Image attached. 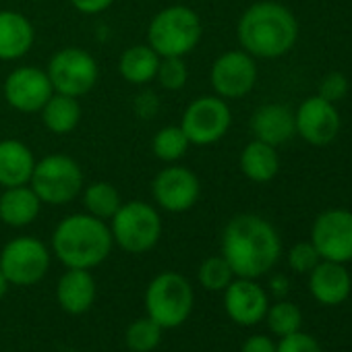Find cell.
<instances>
[{"instance_id":"cell-25","label":"cell","mask_w":352,"mask_h":352,"mask_svg":"<svg viewBox=\"0 0 352 352\" xmlns=\"http://www.w3.org/2000/svg\"><path fill=\"white\" fill-rule=\"evenodd\" d=\"M40 112L44 126L54 135H67L75 131L81 120V104L77 102V98L56 91L50 96V100L44 104Z\"/></svg>"},{"instance_id":"cell-30","label":"cell","mask_w":352,"mask_h":352,"mask_svg":"<svg viewBox=\"0 0 352 352\" xmlns=\"http://www.w3.org/2000/svg\"><path fill=\"white\" fill-rule=\"evenodd\" d=\"M197 278H199V284L206 290L224 292L226 286L234 280V272H232V267L228 265V261L222 255H214V257H208L199 265Z\"/></svg>"},{"instance_id":"cell-17","label":"cell","mask_w":352,"mask_h":352,"mask_svg":"<svg viewBox=\"0 0 352 352\" xmlns=\"http://www.w3.org/2000/svg\"><path fill=\"white\" fill-rule=\"evenodd\" d=\"M309 290L317 302L336 307V305H342L350 296L352 280L344 263L321 259L309 272Z\"/></svg>"},{"instance_id":"cell-2","label":"cell","mask_w":352,"mask_h":352,"mask_svg":"<svg viewBox=\"0 0 352 352\" xmlns=\"http://www.w3.org/2000/svg\"><path fill=\"white\" fill-rule=\"evenodd\" d=\"M245 52L259 58H278L292 50L298 38L296 17L280 3L263 0L249 7L236 28Z\"/></svg>"},{"instance_id":"cell-15","label":"cell","mask_w":352,"mask_h":352,"mask_svg":"<svg viewBox=\"0 0 352 352\" xmlns=\"http://www.w3.org/2000/svg\"><path fill=\"white\" fill-rule=\"evenodd\" d=\"M296 133L311 145H327L340 131V114L336 106L319 96L307 98L294 114Z\"/></svg>"},{"instance_id":"cell-4","label":"cell","mask_w":352,"mask_h":352,"mask_svg":"<svg viewBox=\"0 0 352 352\" xmlns=\"http://www.w3.org/2000/svg\"><path fill=\"white\" fill-rule=\"evenodd\" d=\"M201 36L204 25L199 15L185 5H172L151 19L147 28V46H151L160 58L187 56L197 48Z\"/></svg>"},{"instance_id":"cell-29","label":"cell","mask_w":352,"mask_h":352,"mask_svg":"<svg viewBox=\"0 0 352 352\" xmlns=\"http://www.w3.org/2000/svg\"><path fill=\"white\" fill-rule=\"evenodd\" d=\"M265 319H267L270 331L276 333L278 338H284L288 333H294L302 325V313L290 300H280V302L267 307Z\"/></svg>"},{"instance_id":"cell-8","label":"cell","mask_w":352,"mask_h":352,"mask_svg":"<svg viewBox=\"0 0 352 352\" xmlns=\"http://www.w3.org/2000/svg\"><path fill=\"white\" fill-rule=\"evenodd\" d=\"M50 83L56 94H65L71 98H81L89 94L100 77V69L96 58L83 48H63L58 50L46 69Z\"/></svg>"},{"instance_id":"cell-38","label":"cell","mask_w":352,"mask_h":352,"mask_svg":"<svg viewBox=\"0 0 352 352\" xmlns=\"http://www.w3.org/2000/svg\"><path fill=\"white\" fill-rule=\"evenodd\" d=\"M9 280H7V276L3 274V270H0V300L5 298V294H7V290H9Z\"/></svg>"},{"instance_id":"cell-6","label":"cell","mask_w":352,"mask_h":352,"mask_svg":"<svg viewBox=\"0 0 352 352\" xmlns=\"http://www.w3.org/2000/svg\"><path fill=\"white\" fill-rule=\"evenodd\" d=\"M30 187L48 206H67L83 191V170L71 155L52 153L36 162Z\"/></svg>"},{"instance_id":"cell-18","label":"cell","mask_w":352,"mask_h":352,"mask_svg":"<svg viewBox=\"0 0 352 352\" xmlns=\"http://www.w3.org/2000/svg\"><path fill=\"white\" fill-rule=\"evenodd\" d=\"M36 168L34 151L19 139L0 141V187H21L30 185Z\"/></svg>"},{"instance_id":"cell-37","label":"cell","mask_w":352,"mask_h":352,"mask_svg":"<svg viewBox=\"0 0 352 352\" xmlns=\"http://www.w3.org/2000/svg\"><path fill=\"white\" fill-rule=\"evenodd\" d=\"M272 290H274L276 294H286V290H288V280H286L284 276H276V278L272 280Z\"/></svg>"},{"instance_id":"cell-5","label":"cell","mask_w":352,"mask_h":352,"mask_svg":"<svg viewBox=\"0 0 352 352\" xmlns=\"http://www.w3.org/2000/svg\"><path fill=\"white\" fill-rule=\"evenodd\" d=\"M145 311L164 329H174L183 325L195 302L191 282L179 272L157 274L145 290Z\"/></svg>"},{"instance_id":"cell-27","label":"cell","mask_w":352,"mask_h":352,"mask_svg":"<svg viewBox=\"0 0 352 352\" xmlns=\"http://www.w3.org/2000/svg\"><path fill=\"white\" fill-rule=\"evenodd\" d=\"M189 139L183 133L181 126H164L160 129L153 139H151V151L157 160L172 164V162H179L187 149H189Z\"/></svg>"},{"instance_id":"cell-3","label":"cell","mask_w":352,"mask_h":352,"mask_svg":"<svg viewBox=\"0 0 352 352\" xmlns=\"http://www.w3.org/2000/svg\"><path fill=\"white\" fill-rule=\"evenodd\" d=\"M114 247L110 226L91 214H73L58 222L52 251L67 270H94Z\"/></svg>"},{"instance_id":"cell-26","label":"cell","mask_w":352,"mask_h":352,"mask_svg":"<svg viewBox=\"0 0 352 352\" xmlns=\"http://www.w3.org/2000/svg\"><path fill=\"white\" fill-rule=\"evenodd\" d=\"M83 206L87 214L106 222L118 212V208L122 206V199H120L118 189L112 183L98 181V183H91L83 191Z\"/></svg>"},{"instance_id":"cell-23","label":"cell","mask_w":352,"mask_h":352,"mask_svg":"<svg viewBox=\"0 0 352 352\" xmlns=\"http://www.w3.org/2000/svg\"><path fill=\"white\" fill-rule=\"evenodd\" d=\"M241 170L253 183H270L280 170V157L276 147L259 139L251 141L241 153Z\"/></svg>"},{"instance_id":"cell-33","label":"cell","mask_w":352,"mask_h":352,"mask_svg":"<svg viewBox=\"0 0 352 352\" xmlns=\"http://www.w3.org/2000/svg\"><path fill=\"white\" fill-rule=\"evenodd\" d=\"M276 352H323V350L317 338L298 329L294 333L280 338V342L276 344Z\"/></svg>"},{"instance_id":"cell-20","label":"cell","mask_w":352,"mask_h":352,"mask_svg":"<svg viewBox=\"0 0 352 352\" xmlns=\"http://www.w3.org/2000/svg\"><path fill=\"white\" fill-rule=\"evenodd\" d=\"M36 42L32 21L17 11H0V60L23 58Z\"/></svg>"},{"instance_id":"cell-11","label":"cell","mask_w":352,"mask_h":352,"mask_svg":"<svg viewBox=\"0 0 352 352\" xmlns=\"http://www.w3.org/2000/svg\"><path fill=\"white\" fill-rule=\"evenodd\" d=\"M151 195L155 204L170 214L189 212L201 197L199 176L191 168L172 164L155 174L151 183Z\"/></svg>"},{"instance_id":"cell-28","label":"cell","mask_w":352,"mask_h":352,"mask_svg":"<svg viewBox=\"0 0 352 352\" xmlns=\"http://www.w3.org/2000/svg\"><path fill=\"white\" fill-rule=\"evenodd\" d=\"M162 331H164V327L160 323H155L151 317L145 315V317L133 321L126 327L124 342H126L131 352H151V350H155L160 346Z\"/></svg>"},{"instance_id":"cell-32","label":"cell","mask_w":352,"mask_h":352,"mask_svg":"<svg viewBox=\"0 0 352 352\" xmlns=\"http://www.w3.org/2000/svg\"><path fill=\"white\" fill-rule=\"evenodd\" d=\"M321 261L313 243H296L288 253V263L298 274H309Z\"/></svg>"},{"instance_id":"cell-35","label":"cell","mask_w":352,"mask_h":352,"mask_svg":"<svg viewBox=\"0 0 352 352\" xmlns=\"http://www.w3.org/2000/svg\"><path fill=\"white\" fill-rule=\"evenodd\" d=\"M241 352H276V342L270 336L255 333V336L245 340Z\"/></svg>"},{"instance_id":"cell-10","label":"cell","mask_w":352,"mask_h":352,"mask_svg":"<svg viewBox=\"0 0 352 352\" xmlns=\"http://www.w3.org/2000/svg\"><path fill=\"white\" fill-rule=\"evenodd\" d=\"M232 122L230 106L218 96H201L193 100L183 118L181 129L193 145H212L220 141Z\"/></svg>"},{"instance_id":"cell-9","label":"cell","mask_w":352,"mask_h":352,"mask_svg":"<svg viewBox=\"0 0 352 352\" xmlns=\"http://www.w3.org/2000/svg\"><path fill=\"white\" fill-rule=\"evenodd\" d=\"M0 270L9 284L34 286L50 270V251L36 236H17L0 251Z\"/></svg>"},{"instance_id":"cell-14","label":"cell","mask_w":352,"mask_h":352,"mask_svg":"<svg viewBox=\"0 0 352 352\" xmlns=\"http://www.w3.org/2000/svg\"><path fill=\"white\" fill-rule=\"evenodd\" d=\"M54 94L50 77L38 67H19L5 81V100L11 108L32 114L40 112Z\"/></svg>"},{"instance_id":"cell-22","label":"cell","mask_w":352,"mask_h":352,"mask_svg":"<svg viewBox=\"0 0 352 352\" xmlns=\"http://www.w3.org/2000/svg\"><path fill=\"white\" fill-rule=\"evenodd\" d=\"M42 201L30 185L9 187L0 195V220L11 228H23L36 222Z\"/></svg>"},{"instance_id":"cell-13","label":"cell","mask_w":352,"mask_h":352,"mask_svg":"<svg viewBox=\"0 0 352 352\" xmlns=\"http://www.w3.org/2000/svg\"><path fill=\"white\" fill-rule=\"evenodd\" d=\"M311 243L321 259L348 263L352 261V212L327 210L323 212L311 230Z\"/></svg>"},{"instance_id":"cell-12","label":"cell","mask_w":352,"mask_h":352,"mask_svg":"<svg viewBox=\"0 0 352 352\" xmlns=\"http://www.w3.org/2000/svg\"><path fill=\"white\" fill-rule=\"evenodd\" d=\"M257 81V65L245 50H228L218 56L210 71V83L218 98L236 100L247 96Z\"/></svg>"},{"instance_id":"cell-7","label":"cell","mask_w":352,"mask_h":352,"mask_svg":"<svg viewBox=\"0 0 352 352\" xmlns=\"http://www.w3.org/2000/svg\"><path fill=\"white\" fill-rule=\"evenodd\" d=\"M112 241L126 253H147L162 236V218L145 201H129L110 218Z\"/></svg>"},{"instance_id":"cell-1","label":"cell","mask_w":352,"mask_h":352,"mask_svg":"<svg viewBox=\"0 0 352 352\" xmlns=\"http://www.w3.org/2000/svg\"><path fill=\"white\" fill-rule=\"evenodd\" d=\"M282 241L276 228L261 216L239 214L222 234V257L236 278L257 280L265 276L280 259Z\"/></svg>"},{"instance_id":"cell-16","label":"cell","mask_w":352,"mask_h":352,"mask_svg":"<svg viewBox=\"0 0 352 352\" xmlns=\"http://www.w3.org/2000/svg\"><path fill=\"white\" fill-rule=\"evenodd\" d=\"M267 307L265 290L251 278H234L224 290L226 315L239 325H257L265 319Z\"/></svg>"},{"instance_id":"cell-21","label":"cell","mask_w":352,"mask_h":352,"mask_svg":"<svg viewBox=\"0 0 352 352\" xmlns=\"http://www.w3.org/2000/svg\"><path fill=\"white\" fill-rule=\"evenodd\" d=\"M251 129H253L255 139L276 147V145L286 143L296 133L294 114L290 108L282 104H267V106H261L253 114Z\"/></svg>"},{"instance_id":"cell-34","label":"cell","mask_w":352,"mask_h":352,"mask_svg":"<svg viewBox=\"0 0 352 352\" xmlns=\"http://www.w3.org/2000/svg\"><path fill=\"white\" fill-rule=\"evenodd\" d=\"M348 94V79L342 73H329L321 79L317 96L327 102H340Z\"/></svg>"},{"instance_id":"cell-31","label":"cell","mask_w":352,"mask_h":352,"mask_svg":"<svg viewBox=\"0 0 352 352\" xmlns=\"http://www.w3.org/2000/svg\"><path fill=\"white\" fill-rule=\"evenodd\" d=\"M155 79L168 91L183 89L187 79H189V69L185 65V56H166V58H160V67H157Z\"/></svg>"},{"instance_id":"cell-19","label":"cell","mask_w":352,"mask_h":352,"mask_svg":"<svg viewBox=\"0 0 352 352\" xmlns=\"http://www.w3.org/2000/svg\"><path fill=\"white\" fill-rule=\"evenodd\" d=\"M56 298L69 315L87 313L96 300V280L89 270H67L56 284Z\"/></svg>"},{"instance_id":"cell-36","label":"cell","mask_w":352,"mask_h":352,"mask_svg":"<svg viewBox=\"0 0 352 352\" xmlns=\"http://www.w3.org/2000/svg\"><path fill=\"white\" fill-rule=\"evenodd\" d=\"M114 0H71V5L83 15H98L112 7Z\"/></svg>"},{"instance_id":"cell-24","label":"cell","mask_w":352,"mask_h":352,"mask_svg":"<svg viewBox=\"0 0 352 352\" xmlns=\"http://www.w3.org/2000/svg\"><path fill=\"white\" fill-rule=\"evenodd\" d=\"M157 67H160V56L147 44L126 48L118 60V71L122 79L133 85H145L151 79H155Z\"/></svg>"}]
</instances>
